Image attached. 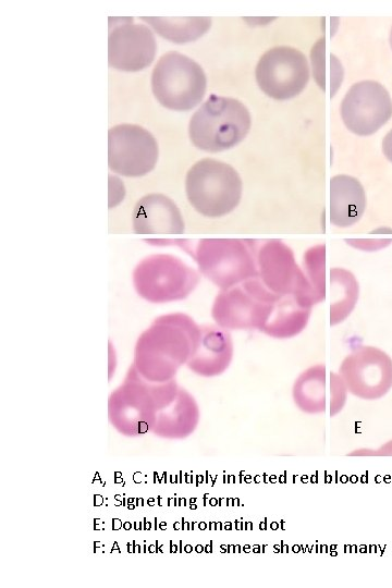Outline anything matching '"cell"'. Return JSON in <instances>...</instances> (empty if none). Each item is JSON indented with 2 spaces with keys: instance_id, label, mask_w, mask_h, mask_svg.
<instances>
[{
  "instance_id": "cell-1",
  "label": "cell",
  "mask_w": 392,
  "mask_h": 588,
  "mask_svg": "<svg viewBox=\"0 0 392 588\" xmlns=\"http://www.w3.org/2000/svg\"><path fill=\"white\" fill-rule=\"evenodd\" d=\"M200 327L192 317L173 313L158 317L139 336L135 363L151 381H168L195 353Z\"/></svg>"
},
{
  "instance_id": "cell-2",
  "label": "cell",
  "mask_w": 392,
  "mask_h": 588,
  "mask_svg": "<svg viewBox=\"0 0 392 588\" xmlns=\"http://www.w3.org/2000/svg\"><path fill=\"white\" fill-rule=\"evenodd\" d=\"M250 125V113L243 102L211 95L192 115L188 135L197 148L218 152L241 143Z\"/></svg>"
},
{
  "instance_id": "cell-3",
  "label": "cell",
  "mask_w": 392,
  "mask_h": 588,
  "mask_svg": "<svg viewBox=\"0 0 392 588\" xmlns=\"http://www.w3.org/2000/svg\"><path fill=\"white\" fill-rule=\"evenodd\" d=\"M185 192L189 204L197 212L208 218H220L237 207L243 185L232 166L217 159L205 158L187 171Z\"/></svg>"
},
{
  "instance_id": "cell-4",
  "label": "cell",
  "mask_w": 392,
  "mask_h": 588,
  "mask_svg": "<svg viewBox=\"0 0 392 588\" xmlns=\"http://www.w3.org/2000/svg\"><path fill=\"white\" fill-rule=\"evenodd\" d=\"M207 78L192 58L170 51L161 56L151 73L154 96L167 109L187 111L203 100Z\"/></svg>"
},
{
  "instance_id": "cell-5",
  "label": "cell",
  "mask_w": 392,
  "mask_h": 588,
  "mask_svg": "<svg viewBox=\"0 0 392 588\" xmlns=\"http://www.w3.org/2000/svg\"><path fill=\"white\" fill-rule=\"evenodd\" d=\"M278 297L259 277L250 278L221 290L215 298L211 316L225 330L261 331L271 317Z\"/></svg>"
},
{
  "instance_id": "cell-6",
  "label": "cell",
  "mask_w": 392,
  "mask_h": 588,
  "mask_svg": "<svg viewBox=\"0 0 392 588\" xmlns=\"http://www.w3.org/2000/svg\"><path fill=\"white\" fill-rule=\"evenodd\" d=\"M137 294L150 303L186 298L199 282L198 272L179 257L155 254L144 258L133 271Z\"/></svg>"
},
{
  "instance_id": "cell-7",
  "label": "cell",
  "mask_w": 392,
  "mask_h": 588,
  "mask_svg": "<svg viewBox=\"0 0 392 588\" xmlns=\"http://www.w3.org/2000/svg\"><path fill=\"white\" fill-rule=\"evenodd\" d=\"M192 255L200 273L221 290L258 277L256 253L243 240L204 238Z\"/></svg>"
},
{
  "instance_id": "cell-8",
  "label": "cell",
  "mask_w": 392,
  "mask_h": 588,
  "mask_svg": "<svg viewBox=\"0 0 392 588\" xmlns=\"http://www.w3.org/2000/svg\"><path fill=\"white\" fill-rule=\"evenodd\" d=\"M256 261L259 279L272 293L294 296L310 308L318 304L315 291L296 264L293 250L282 241L264 243L256 252Z\"/></svg>"
},
{
  "instance_id": "cell-9",
  "label": "cell",
  "mask_w": 392,
  "mask_h": 588,
  "mask_svg": "<svg viewBox=\"0 0 392 588\" xmlns=\"http://www.w3.org/2000/svg\"><path fill=\"white\" fill-rule=\"evenodd\" d=\"M255 76L259 88L277 100L299 95L309 81V65L305 54L290 46L267 50L259 59Z\"/></svg>"
},
{
  "instance_id": "cell-10",
  "label": "cell",
  "mask_w": 392,
  "mask_h": 588,
  "mask_svg": "<svg viewBox=\"0 0 392 588\" xmlns=\"http://www.w3.org/2000/svg\"><path fill=\"white\" fill-rule=\"evenodd\" d=\"M339 373L353 395L379 400L392 388V358L376 346L362 345L342 360Z\"/></svg>"
},
{
  "instance_id": "cell-11",
  "label": "cell",
  "mask_w": 392,
  "mask_h": 588,
  "mask_svg": "<svg viewBox=\"0 0 392 588\" xmlns=\"http://www.w3.org/2000/svg\"><path fill=\"white\" fill-rule=\"evenodd\" d=\"M158 160V144L144 127L136 124H119L108 132L109 169L124 176H142L149 173Z\"/></svg>"
},
{
  "instance_id": "cell-12",
  "label": "cell",
  "mask_w": 392,
  "mask_h": 588,
  "mask_svg": "<svg viewBox=\"0 0 392 588\" xmlns=\"http://www.w3.org/2000/svg\"><path fill=\"white\" fill-rule=\"evenodd\" d=\"M341 118L354 134L376 133L392 117V99L385 87L376 81L352 85L341 102Z\"/></svg>"
},
{
  "instance_id": "cell-13",
  "label": "cell",
  "mask_w": 392,
  "mask_h": 588,
  "mask_svg": "<svg viewBox=\"0 0 392 588\" xmlns=\"http://www.w3.org/2000/svg\"><path fill=\"white\" fill-rule=\"evenodd\" d=\"M154 33L144 24L124 23L114 27L108 38V62L113 69L136 72L155 59Z\"/></svg>"
},
{
  "instance_id": "cell-14",
  "label": "cell",
  "mask_w": 392,
  "mask_h": 588,
  "mask_svg": "<svg viewBox=\"0 0 392 588\" xmlns=\"http://www.w3.org/2000/svg\"><path fill=\"white\" fill-rule=\"evenodd\" d=\"M132 226L138 234H180L184 232V220L177 206L168 196L148 194L136 203L132 212Z\"/></svg>"
},
{
  "instance_id": "cell-15",
  "label": "cell",
  "mask_w": 392,
  "mask_h": 588,
  "mask_svg": "<svg viewBox=\"0 0 392 588\" xmlns=\"http://www.w3.org/2000/svg\"><path fill=\"white\" fill-rule=\"evenodd\" d=\"M232 356L233 342L230 333L219 326H204L200 327L199 342L187 366L204 377L218 376L229 367Z\"/></svg>"
},
{
  "instance_id": "cell-16",
  "label": "cell",
  "mask_w": 392,
  "mask_h": 588,
  "mask_svg": "<svg viewBox=\"0 0 392 588\" xmlns=\"http://www.w3.org/2000/svg\"><path fill=\"white\" fill-rule=\"evenodd\" d=\"M366 209V194L360 182L345 174L330 180V221L338 228H348L359 221Z\"/></svg>"
},
{
  "instance_id": "cell-17",
  "label": "cell",
  "mask_w": 392,
  "mask_h": 588,
  "mask_svg": "<svg viewBox=\"0 0 392 588\" xmlns=\"http://www.w3.org/2000/svg\"><path fill=\"white\" fill-rule=\"evenodd\" d=\"M292 396L304 413H326L330 405V372L326 366L317 364L305 369L293 384Z\"/></svg>"
},
{
  "instance_id": "cell-18",
  "label": "cell",
  "mask_w": 392,
  "mask_h": 588,
  "mask_svg": "<svg viewBox=\"0 0 392 588\" xmlns=\"http://www.w3.org/2000/svg\"><path fill=\"white\" fill-rule=\"evenodd\" d=\"M311 308L291 295L279 296L270 319L261 329L274 339H290L299 334L307 326Z\"/></svg>"
},
{
  "instance_id": "cell-19",
  "label": "cell",
  "mask_w": 392,
  "mask_h": 588,
  "mask_svg": "<svg viewBox=\"0 0 392 588\" xmlns=\"http://www.w3.org/2000/svg\"><path fill=\"white\" fill-rule=\"evenodd\" d=\"M330 324L345 320L353 311L358 299V282L354 274L343 268L330 270Z\"/></svg>"
},
{
  "instance_id": "cell-20",
  "label": "cell",
  "mask_w": 392,
  "mask_h": 588,
  "mask_svg": "<svg viewBox=\"0 0 392 588\" xmlns=\"http://www.w3.org/2000/svg\"><path fill=\"white\" fill-rule=\"evenodd\" d=\"M163 38L185 44L203 36L211 25V19L198 17H142Z\"/></svg>"
},
{
  "instance_id": "cell-21",
  "label": "cell",
  "mask_w": 392,
  "mask_h": 588,
  "mask_svg": "<svg viewBox=\"0 0 392 588\" xmlns=\"http://www.w3.org/2000/svg\"><path fill=\"white\" fill-rule=\"evenodd\" d=\"M311 64L323 66V69L313 70L317 83L324 91L333 95L343 79V69H328L341 64L336 57L326 51L324 40L320 39L311 50Z\"/></svg>"
},
{
  "instance_id": "cell-22",
  "label": "cell",
  "mask_w": 392,
  "mask_h": 588,
  "mask_svg": "<svg viewBox=\"0 0 392 588\" xmlns=\"http://www.w3.org/2000/svg\"><path fill=\"white\" fill-rule=\"evenodd\" d=\"M303 265V271L315 291L318 303L323 302L327 294L324 245L309 248L304 254Z\"/></svg>"
},
{
  "instance_id": "cell-23",
  "label": "cell",
  "mask_w": 392,
  "mask_h": 588,
  "mask_svg": "<svg viewBox=\"0 0 392 588\" xmlns=\"http://www.w3.org/2000/svg\"><path fill=\"white\" fill-rule=\"evenodd\" d=\"M347 388L340 376L333 371L330 372V405L329 414L331 417L338 415L344 407L347 399Z\"/></svg>"
},
{
  "instance_id": "cell-24",
  "label": "cell",
  "mask_w": 392,
  "mask_h": 588,
  "mask_svg": "<svg viewBox=\"0 0 392 588\" xmlns=\"http://www.w3.org/2000/svg\"><path fill=\"white\" fill-rule=\"evenodd\" d=\"M350 455H366V456H392V440L385 442L376 450L371 449H358L350 453Z\"/></svg>"
},
{
  "instance_id": "cell-25",
  "label": "cell",
  "mask_w": 392,
  "mask_h": 588,
  "mask_svg": "<svg viewBox=\"0 0 392 588\" xmlns=\"http://www.w3.org/2000/svg\"><path fill=\"white\" fill-rule=\"evenodd\" d=\"M382 150L385 158L392 162V130H390L382 140Z\"/></svg>"
},
{
  "instance_id": "cell-26",
  "label": "cell",
  "mask_w": 392,
  "mask_h": 588,
  "mask_svg": "<svg viewBox=\"0 0 392 588\" xmlns=\"http://www.w3.org/2000/svg\"><path fill=\"white\" fill-rule=\"evenodd\" d=\"M389 41H390V46H391V49H392V28H391V32H390Z\"/></svg>"
}]
</instances>
